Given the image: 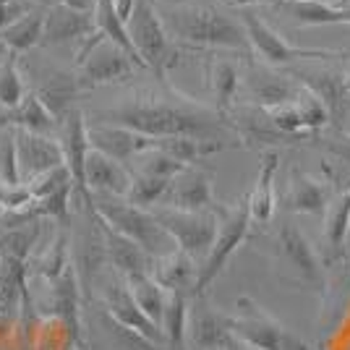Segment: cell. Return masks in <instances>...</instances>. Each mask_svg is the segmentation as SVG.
<instances>
[{
    "instance_id": "1",
    "label": "cell",
    "mask_w": 350,
    "mask_h": 350,
    "mask_svg": "<svg viewBox=\"0 0 350 350\" xmlns=\"http://www.w3.org/2000/svg\"><path fill=\"white\" fill-rule=\"evenodd\" d=\"M92 120L126 126L146 139H173V136H196V139H222L243 146L233 131L230 120L219 116L215 107L193 103L175 89H142L118 105L94 113Z\"/></svg>"
},
{
    "instance_id": "48",
    "label": "cell",
    "mask_w": 350,
    "mask_h": 350,
    "mask_svg": "<svg viewBox=\"0 0 350 350\" xmlns=\"http://www.w3.org/2000/svg\"><path fill=\"white\" fill-rule=\"evenodd\" d=\"M5 285V264H3V256H0V288Z\"/></svg>"
},
{
    "instance_id": "14",
    "label": "cell",
    "mask_w": 350,
    "mask_h": 350,
    "mask_svg": "<svg viewBox=\"0 0 350 350\" xmlns=\"http://www.w3.org/2000/svg\"><path fill=\"white\" fill-rule=\"evenodd\" d=\"M60 144L66 152V165L73 175V186H76V202L92 209V193L87 191V180H84V165L89 157V120L81 110H73L71 116L60 123Z\"/></svg>"
},
{
    "instance_id": "13",
    "label": "cell",
    "mask_w": 350,
    "mask_h": 350,
    "mask_svg": "<svg viewBox=\"0 0 350 350\" xmlns=\"http://www.w3.org/2000/svg\"><path fill=\"white\" fill-rule=\"evenodd\" d=\"M243 87H246L251 105L256 107H275V105L293 103L301 92V81L291 71L280 73L264 63H248L243 71Z\"/></svg>"
},
{
    "instance_id": "4",
    "label": "cell",
    "mask_w": 350,
    "mask_h": 350,
    "mask_svg": "<svg viewBox=\"0 0 350 350\" xmlns=\"http://www.w3.org/2000/svg\"><path fill=\"white\" fill-rule=\"evenodd\" d=\"M92 212L113 230L129 235L139 246H144L152 256L170 254L175 248L173 238L165 233L154 212L131 204L126 196H92Z\"/></svg>"
},
{
    "instance_id": "37",
    "label": "cell",
    "mask_w": 350,
    "mask_h": 350,
    "mask_svg": "<svg viewBox=\"0 0 350 350\" xmlns=\"http://www.w3.org/2000/svg\"><path fill=\"white\" fill-rule=\"evenodd\" d=\"M170 183H173V180H167V178L133 173V183H131V189H129V193H126V199H129L131 204L142 206V209H154V206H160L162 202H165V193L170 189Z\"/></svg>"
},
{
    "instance_id": "35",
    "label": "cell",
    "mask_w": 350,
    "mask_h": 350,
    "mask_svg": "<svg viewBox=\"0 0 350 350\" xmlns=\"http://www.w3.org/2000/svg\"><path fill=\"white\" fill-rule=\"evenodd\" d=\"M129 288H131L133 301L139 304V308L144 311L149 319L154 321L157 327L162 324V317H165V306H167V298L170 293L165 291L162 285H157L152 275H142V278H131L126 280Z\"/></svg>"
},
{
    "instance_id": "51",
    "label": "cell",
    "mask_w": 350,
    "mask_h": 350,
    "mask_svg": "<svg viewBox=\"0 0 350 350\" xmlns=\"http://www.w3.org/2000/svg\"><path fill=\"white\" fill-rule=\"evenodd\" d=\"M162 3H167V0H162Z\"/></svg>"
},
{
    "instance_id": "24",
    "label": "cell",
    "mask_w": 350,
    "mask_h": 350,
    "mask_svg": "<svg viewBox=\"0 0 350 350\" xmlns=\"http://www.w3.org/2000/svg\"><path fill=\"white\" fill-rule=\"evenodd\" d=\"M196 278H199V264H196V259L189 256L186 251L173 248L170 254L154 256L152 280H154L157 285H162L167 293H186V295H193Z\"/></svg>"
},
{
    "instance_id": "52",
    "label": "cell",
    "mask_w": 350,
    "mask_h": 350,
    "mask_svg": "<svg viewBox=\"0 0 350 350\" xmlns=\"http://www.w3.org/2000/svg\"><path fill=\"white\" fill-rule=\"evenodd\" d=\"M348 183H350V178H348Z\"/></svg>"
},
{
    "instance_id": "33",
    "label": "cell",
    "mask_w": 350,
    "mask_h": 350,
    "mask_svg": "<svg viewBox=\"0 0 350 350\" xmlns=\"http://www.w3.org/2000/svg\"><path fill=\"white\" fill-rule=\"evenodd\" d=\"M0 37H3L5 47L14 50V53H18V55L27 53V50H31V47H37V44H42L44 11H31V14H27L24 18H18V21L11 24Z\"/></svg>"
},
{
    "instance_id": "21",
    "label": "cell",
    "mask_w": 350,
    "mask_h": 350,
    "mask_svg": "<svg viewBox=\"0 0 350 350\" xmlns=\"http://www.w3.org/2000/svg\"><path fill=\"white\" fill-rule=\"evenodd\" d=\"M97 31L94 14H81L73 11L68 5H50L44 11V37L42 44H71V42H87L89 37Z\"/></svg>"
},
{
    "instance_id": "23",
    "label": "cell",
    "mask_w": 350,
    "mask_h": 350,
    "mask_svg": "<svg viewBox=\"0 0 350 350\" xmlns=\"http://www.w3.org/2000/svg\"><path fill=\"white\" fill-rule=\"evenodd\" d=\"M332 202L329 183H324L304 170H291L285 189V209L295 215H324Z\"/></svg>"
},
{
    "instance_id": "41",
    "label": "cell",
    "mask_w": 350,
    "mask_h": 350,
    "mask_svg": "<svg viewBox=\"0 0 350 350\" xmlns=\"http://www.w3.org/2000/svg\"><path fill=\"white\" fill-rule=\"evenodd\" d=\"M27 14H31L27 0H0V34Z\"/></svg>"
},
{
    "instance_id": "44",
    "label": "cell",
    "mask_w": 350,
    "mask_h": 350,
    "mask_svg": "<svg viewBox=\"0 0 350 350\" xmlns=\"http://www.w3.org/2000/svg\"><path fill=\"white\" fill-rule=\"evenodd\" d=\"M238 8H256V5H285V3H295V0H230Z\"/></svg>"
},
{
    "instance_id": "2",
    "label": "cell",
    "mask_w": 350,
    "mask_h": 350,
    "mask_svg": "<svg viewBox=\"0 0 350 350\" xmlns=\"http://www.w3.org/2000/svg\"><path fill=\"white\" fill-rule=\"evenodd\" d=\"M162 24L178 47H206V50H235L248 53L243 21L204 3H170L160 8Z\"/></svg>"
},
{
    "instance_id": "29",
    "label": "cell",
    "mask_w": 350,
    "mask_h": 350,
    "mask_svg": "<svg viewBox=\"0 0 350 350\" xmlns=\"http://www.w3.org/2000/svg\"><path fill=\"white\" fill-rule=\"evenodd\" d=\"M8 126L21 129V131H29V133L55 136L60 120L47 110V105H44L42 100L29 89L27 97L16 105L14 110H8Z\"/></svg>"
},
{
    "instance_id": "9",
    "label": "cell",
    "mask_w": 350,
    "mask_h": 350,
    "mask_svg": "<svg viewBox=\"0 0 350 350\" xmlns=\"http://www.w3.org/2000/svg\"><path fill=\"white\" fill-rule=\"evenodd\" d=\"M251 212H248V193H243L235 204L222 206L219 209V230L215 243L209 248L206 259L199 264V278H196V288H193V298L204 295V291L222 275V269L228 267L230 256L238 248L243 246L248 238V228H251Z\"/></svg>"
},
{
    "instance_id": "30",
    "label": "cell",
    "mask_w": 350,
    "mask_h": 350,
    "mask_svg": "<svg viewBox=\"0 0 350 350\" xmlns=\"http://www.w3.org/2000/svg\"><path fill=\"white\" fill-rule=\"evenodd\" d=\"M189 295L186 293H170L165 317H162V337L170 350H186L189 345Z\"/></svg>"
},
{
    "instance_id": "47",
    "label": "cell",
    "mask_w": 350,
    "mask_h": 350,
    "mask_svg": "<svg viewBox=\"0 0 350 350\" xmlns=\"http://www.w3.org/2000/svg\"><path fill=\"white\" fill-rule=\"evenodd\" d=\"M3 126H8V110L0 105V129H3Z\"/></svg>"
},
{
    "instance_id": "32",
    "label": "cell",
    "mask_w": 350,
    "mask_h": 350,
    "mask_svg": "<svg viewBox=\"0 0 350 350\" xmlns=\"http://www.w3.org/2000/svg\"><path fill=\"white\" fill-rule=\"evenodd\" d=\"M40 233H42V222L40 219H31L27 225L3 230L0 233V256L11 259V262L27 264L29 254L34 251L37 241H40Z\"/></svg>"
},
{
    "instance_id": "46",
    "label": "cell",
    "mask_w": 350,
    "mask_h": 350,
    "mask_svg": "<svg viewBox=\"0 0 350 350\" xmlns=\"http://www.w3.org/2000/svg\"><path fill=\"white\" fill-rule=\"evenodd\" d=\"M342 87H345V94L350 97V66L342 71Z\"/></svg>"
},
{
    "instance_id": "5",
    "label": "cell",
    "mask_w": 350,
    "mask_h": 350,
    "mask_svg": "<svg viewBox=\"0 0 350 350\" xmlns=\"http://www.w3.org/2000/svg\"><path fill=\"white\" fill-rule=\"evenodd\" d=\"M230 335L243 340L254 350H311L308 342L278 317H272L254 298H238L230 311Z\"/></svg>"
},
{
    "instance_id": "22",
    "label": "cell",
    "mask_w": 350,
    "mask_h": 350,
    "mask_svg": "<svg viewBox=\"0 0 350 350\" xmlns=\"http://www.w3.org/2000/svg\"><path fill=\"white\" fill-rule=\"evenodd\" d=\"M50 285V311L58 314L63 324L68 327L71 332V342L81 340V280L76 272V264H68V269L60 275L55 282H47Z\"/></svg>"
},
{
    "instance_id": "19",
    "label": "cell",
    "mask_w": 350,
    "mask_h": 350,
    "mask_svg": "<svg viewBox=\"0 0 350 350\" xmlns=\"http://www.w3.org/2000/svg\"><path fill=\"white\" fill-rule=\"evenodd\" d=\"M230 337V314L215 308L204 295H196L189 311V345L193 350H222Z\"/></svg>"
},
{
    "instance_id": "11",
    "label": "cell",
    "mask_w": 350,
    "mask_h": 350,
    "mask_svg": "<svg viewBox=\"0 0 350 350\" xmlns=\"http://www.w3.org/2000/svg\"><path fill=\"white\" fill-rule=\"evenodd\" d=\"M160 206L186 209V212H219L222 204L215 196V175L202 165H189L178 173Z\"/></svg>"
},
{
    "instance_id": "10",
    "label": "cell",
    "mask_w": 350,
    "mask_h": 350,
    "mask_svg": "<svg viewBox=\"0 0 350 350\" xmlns=\"http://www.w3.org/2000/svg\"><path fill=\"white\" fill-rule=\"evenodd\" d=\"M154 217L160 219L165 233L173 238L175 248L186 251L196 262H204L219 230V212H186L173 206H154Z\"/></svg>"
},
{
    "instance_id": "43",
    "label": "cell",
    "mask_w": 350,
    "mask_h": 350,
    "mask_svg": "<svg viewBox=\"0 0 350 350\" xmlns=\"http://www.w3.org/2000/svg\"><path fill=\"white\" fill-rule=\"evenodd\" d=\"M60 5H68L73 11H81V14H94L97 11V0H58Z\"/></svg>"
},
{
    "instance_id": "28",
    "label": "cell",
    "mask_w": 350,
    "mask_h": 350,
    "mask_svg": "<svg viewBox=\"0 0 350 350\" xmlns=\"http://www.w3.org/2000/svg\"><path fill=\"white\" fill-rule=\"evenodd\" d=\"M291 73L304 87H308L317 97L324 100V105L332 113V123L342 118L345 105H348V94L342 87V73L329 71V68H291Z\"/></svg>"
},
{
    "instance_id": "20",
    "label": "cell",
    "mask_w": 350,
    "mask_h": 350,
    "mask_svg": "<svg viewBox=\"0 0 350 350\" xmlns=\"http://www.w3.org/2000/svg\"><path fill=\"white\" fill-rule=\"evenodd\" d=\"M84 180L92 196H126L133 183L131 167L120 165L97 149H89L87 165H84Z\"/></svg>"
},
{
    "instance_id": "42",
    "label": "cell",
    "mask_w": 350,
    "mask_h": 350,
    "mask_svg": "<svg viewBox=\"0 0 350 350\" xmlns=\"http://www.w3.org/2000/svg\"><path fill=\"white\" fill-rule=\"evenodd\" d=\"M321 146H324V152H327L329 157H335V160L350 165V131H340V133L327 136V139H321Z\"/></svg>"
},
{
    "instance_id": "16",
    "label": "cell",
    "mask_w": 350,
    "mask_h": 350,
    "mask_svg": "<svg viewBox=\"0 0 350 350\" xmlns=\"http://www.w3.org/2000/svg\"><path fill=\"white\" fill-rule=\"evenodd\" d=\"M16 142H18V165H21V180L24 186L34 178L55 170L66 165V152L55 136H42V133H29L16 129Z\"/></svg>"
},
{
    "instance_id": "40",
    "label": "cell",
    "mask_w": 350,
    "mask_h": 350,
    "mask_svg": "<svg viewBox=\"0 0 350 350\" xmlns=\"http://www.w3.org/2000/svg\"><path fill=\"white\" fill-rule=\"evenodd\" d=\"M133 165H136L133 173L167 178V180H173L178 173H183V167H189V165H183V162H178L175 157H170L167 152L157 149V146H149L146 152H142V154L133 160Z\"/></svg>"
},
{
    "instance_id": "36",
    "label": "cell",
    "mask_w": 350,
    "mask_h": 350,
    "mask_svg": "<svg viewBox=\"0 0 350 350\" xmlns=\"http://www.w3.org/2000/svg\"><path fill=\"white\" fill-rule=\"evenodd\" d=\"M27 81L18 68V53L8 50L0 60V105L5 110H14L16 105L27 97Z\"/></svg>"
},
{
    "instance_id": "17",
    "label": "cell",
    "mask_w": 350,
    "mask_h": 350,
    "mask_svg": "<svg viewBox=\"0 0 350 350\" xmlns=\"http://www.w3.org/2000/svg\"><path fill=\"white\" fill-rule=\"evenodd\" d=\"M89 146L129 167L142 152H146L152 146V139H146V136L131 131L126 126L89 120Z\"/></svg>"
},
{
    "instance_id": "45",
    "label": "cell",
    "mask_w": 350,
    "mask_h": 350,
    "mask_svg": "<svg viewBox=\"0 0 350 350\" xmlns=\"http://www.w3.org/2000/svg\"><path fill=\"white\" fill-rule=\"evenodd\" d=\"M222 350H254V348H248L243 340H238L235 335H230L228 340H225V345H222Z\"/></svg>"
},
{
    "instance_id": "34",
    "label": "cell",
    "mask_w": 350,
    "mask_h": 350,
    "mask_svg": "<svg viewBox=\"0 0 350 350\" xmlns=\"http://www.w3.org/2000/svg\"><path fill=\"white\" fill-rule=\"evenodd\" d=\"M71 262H73L71 238L66 233H58L50 241V246L40 254V259L34 262V272H37V278L44 280V282H55V280L68 269Z\"/></svg>"
},
{
    "instance_id": "3",
    "label": "cell",
    "mask_w": 350,
    "mask_h": 350,
    "mask_svg": "<svg viewBox=\"0 0 350 350\" xmlns=\"http://www.w3.org/2000/svg\"><path fill=\"white\" fill-rule=\"evenodd\" d=\"M272 256L282 272L285 282L298 285L301 291H311L317 295H327V264L324 256L314 248L306 233L291 222L282 219L278 233L272 238Z\"/></svg>"
},
{
    "instance_id": "38",
    "label": "cell",
    "mask_w": 350,
    "mask_h": 350,
    "mask_svg": "<svg viewBox=\"0 0 350 350\" xmlns=\"http://www.w3.org/2000/svg\"><path fill=\"white\" fill-rule=\"evenodd\" d=\"M295 107H298V113H301L304 129H306V133H311V136H317L321 129H327V126L332 123V113H329V107L324 105V100L317 97V94L308 87H304V84H301V92H298V97H295Z\"/></svg>"
},
{
    "instance_id": "50",
    "label": "cell",
    "mask_w": 350,
    "mask_h": 350,
    "mask_svg": "<svg viewBox=\"0 0 350 350\" xmlns=\"http://www.w3.org/2000/svg\"><path fill=\"white\" fill-rule=\"evenodd\" d=\"M3 189H5V186H3V183H0V212H3V215H5V209H3Z\"/></svg>"
},
{
    "instance_id": "49",
    "label": "cell",
    "mask_w": 350,
    "mask_h": 350,
    "mask_svg": "<svg viewBox=\"0 0 350 350\" xmlns=\"http://www.w3.org/2000/svg\"><path fill=\"white\" fill-rule=\"evenodd\" d=\"M5 53H8V47H5V42H3V37H0V58H3Z\"/></svg>"
},
{
    "instance_id": "8",
    "label": "cell",
    "mask_w": 350,
    "mask_h": 350,
    "mask_svg": "<svg viewBox=\"0 0 350 350\" xmlns=\"http://www.w3.org/2000/svg\"><path fill=\"white\" fill-rule=\"evenodd\" d=\"M139 63L116 42H110L103 31H94L87 42L76 50V79L81 89L116 84L133 76Z\"/></svg>"
},
{
    "instance_id": "26",
    "label": "cell",
    "mask_w": 350,
    "mask_h": 350,
    "mask_svg": "<svg viewBox=\"0 0 350 350\" xmlns=\"http://www.w3.org/2000/svg\"><path fill=\"white\" fill-rule=\"evenodd\" d=\"M280 170V152L269 149L262 154V165H259V175L254 189L248 191V212H251V222L254 225H269V219L275 217V175Z\"/></svg>"
},
{
    "instance_id": "39",
    "label": "cell",
    "mask_w": 350,
    "mask_h": 350,
    "mask_svg": "<svg viewBox=\"0 0 350 350\" xmlns=\"http://www.w3.org/2000/svg\"><path fill=\"white\" fill-rule=\"evenodd\" d=\"M0 183L16 189L24 186L21 180V165H18V142H16L14 126L0 129Z\"/></svg>"
},
{
    "instance_id": "12",
    "label": "cell",
    "mask_w": 350,
    "mask_h": 350,
    "mask_svg": "<svg viewBox=\"0 0 350 350\" xmlns=\"http://www.w3.org/2000/svg\"><path fill=\"white\" fill-rule=\"evenodd\" d=\"M29 76H31L29 89L47 105V110L63 123V120L76 110L73 103H76V94L81 92L79 79H76V71L40 63V66H31Z\"/></svg>"
},
{
    "instance_id": "15",
    "label": "cell",
    "mask_w": 350,
    "mask_h": 350,
    "mask_svg": "<svg viewBox=\"0 0 350 350\" xmlns=\"http://www.w3.org/2000/svg\"><path fill=\"white\" fill-rule=\"evenodd\" d=\"M103 308H105V314H110L118 324H123V327L133 329L136 335L146 337L149 342H154V345H162V342H165L162 329L146 317L142 308H139V304L133 301L129 282L120 278V275H118L116 282H110V285L105 288Z\"/></svg>"
},
{
    "instance_id": "18",
    "label": "cell",
    "mask_w": 350,
    "mask_h": 350,
    "mask_svg": "<svg viewBox=\"0 0 350 350\" xmlns=\"http://www.w3.org/2000/svg\"><path fill=\"white\" fill-rule=\"evenodd\" d=\"M92 212V209H89ZM94 215V212H92ZM100 230H103L105 238V251H107V262L116 267V272L123 280L131 278H142V275H152V264H154V256L146 251L144 246H139L136 241H131L129 235L113 230L107 222L94 215Z\"/></svg>"
},
{
    "instance_id": "31",
    "label": "cell",
    "mask_w": 350,
    "mask_h": 350,
    "mask_svg": "<svg viewBox=\"0 0 350 350\" xmlns=\"http://www.w3.org/2000/svg\"><path fill=\"white\" fill-rule=\"evenodd\" d=\"M288 14L301 27H324V24H350V0L342 5H327V3H306L295 0L285 3Z\"/></svg>"
},
{
    "instance_id": "25",
    "label": "cell",
    "mask_w": 350,
    "mask_h": 350,
    "mask_svg": "<svg viewBox=\"0 0 350 350\" xmlns=\"http://www.w3.org/2000/svg\"><path fill=\"white\" fill-rule=\"evenodd\" d=\"M350 235V186L340 191L335 199L329 202L324 212V264H335L345 256V243Z\"/></svg>"
},
{
    "instance_id": "6",
    "label": "cell",
    "mask_w": 350,
    "mask_h": 350,
    "mask_svg": "<svg viewBox=\"0 0 350 350\" xmlns=\"http://www.w3.org/2000/svg\"><path fill=\"white\" fill-rule=\"evenodd\" d=\"M241 21L248 37V47L256 55L259 63L272 66V68H285L293 63H319V60H337L345 58L348 53L337 50H319V47H301V44L288 42L280 31H275L256 8H241ZM350 58V55H348Z\"/></svg>"
},
{
    "instance_id": "7",
    "label": "cell",
    "mask_w": 350,
    "mask_h": 350,
    "mask_svg": "<svg viewBox=\"0 0 350 350\" xmlns=\"http://www.w3.org/2000/svg\"><path fill=\"white\" fill-rule=\"evenodd\" d=\"M126 27L131 34V42L136 47V55L142 58L144 68L154 71L160 79H165L167 68L178 63V44L170 40V34L162 24V16L154 3L136 0L131 16L126 18Z\"/></svg>"
},
{
    "instance_id": "27",
    "label": "cell",
    "mask_w": 350,
    "mask_h": 350,
    "mask_svg": "<svg viewBox=\"0 0 350 350\" xmlns=\"http://www.w3.org/2000/svg\"><path fill=\"white\" fill-rule=\"evenodd\" d=\"M206 84L215 100V110L219 116H230L235 110V97L243 87V71L233 58H215L206 66Z\"/></svg>"
}]
</instances>
